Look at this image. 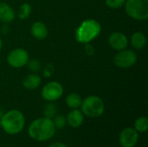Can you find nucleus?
<instances>
[{"label": "nucleus", "instance_id": "nucleus-5", "mask_svg": "<svg viewBox=\"0 0 148 147\" xmlns=\"http://www.w3.org/2000/svg\"><path fill=\"white\" fill-rule=\"evenodd\" d=\"M125 10L127 14L138 21L148 18V0H126Z\"/></svg>", "mask_w": 148, "mask_h": 147}, {"label": "nucleus", "instance_id": "nucleus-25", "mask_svg": "<svg viewBox=\"0 0 148 147\" xmlns=\"http://www.w3.org/2000/svg\"><path fill=\"white\" fill-rule=\"evenodd\" d=\"M10 31V29H9V26L7 23H3V26L1 27V33L3 35H7Z\"/></svg>", "mask_w": 148, "mask_h": 147}, {"label": "nucleus", "instance_id": "nucleus-7", "mask_svg": "<svg viewBox=\"0 0 148 147\" xmlns=\"http://www.w3.org/2000/svg\"><path fill=\"white\" fill-rule=\"evenodd\" d=\"M63 94V88L58 81H52L48 82L42 89L41 95L43 100L53 102L59 100Z\"/></svg>", "mask_w": 148, "mask_h": 147}, {"label": "nucleus", "instance_id": "nucleus-1", "mask_svg": "<svg viewBox=\"0 0 148 147\" xmlns=\"http://www.w3.org/2000/svg\"><path fill=\"white\" fill-rule=\"evenodd\" d=\"M56 126L53 120L48 118H39L31 122L28 129L29 136L36 141L50 139L56 133Z\"/></svg>", "mask_w": 148, "mask_h": 147}, {"label": "nucleus", "instance_id": "nucleus-19", "mask_svg": "<svg viewBox=\"0 0 148 147\" xmlns=\"http://www.w3.org/2000/svg\"><path fill=\"white\" fill-rule=\"evenodd\" d=\"M57 113V107L53 102L48 103L43 109V115L45 118L52 120Z\"/></svg>", "mask_w": 148, "mask_h": 147}, {"label": "nucleus", "instance_id": "nucleus-3", "mask_svg": "<svg viewBox=\"0 0 148 147\" xmlns=\"http://www.w3.org/2000/svg\"><path fill=\"white\" fill-rule=\"evenodd\" d=\"M101 32L100 23L95 19H86L75 30V39L80 43H88L95 40Z\"/></svg>", "mask_w": 148, "mask_h": 147}, {"label": "nucleus", "instance_id": "nucleus-27", "mask_svg": "<svg viewBox=\"0 0 148 147\" xmlns=\"http://www.w3.org/2000/svg\"><path fill=\"white\" fill-rule=\"evenodd\" d=\"M2 47H3V41H2V39H1V37H0V51H1V49H2Z\"/></svg>", "mask_w": 148, "mask_h": 147}, {"label": "nucleus", "instance_id": "nucleus-17", "mask_svg": "<svg viewBox=\"0 0 148 147\" xmlns=\"http://www.w3.org/2000/svg\"><path fill=\"white\" fill-rule=\"evenodd\" d=\"M134 129L138 133H146L148 130V119L146 116L139 117L134 122Z\"/></svg>", "mask_w": 148, "mask_h": 147}, {"label": "nucleus", "instance_id": "nucleus-26", "mask_svg": "<svg viewBox=\"0 0 148 147\" xmlns=\"http://www.w3.org/2000/svg\"><path fill=\"white\" fill-rule=\"evenodd\" d=\"M49 147H67V146L62 142H56V143H53L51 144Z\"/></svg>", "mask_w": 148, "mask_h": 147}, {"label": "nucleus", "instance_id": "nucleus-23", "mask_svg": "<svg viewBox=\"0 0 148 147\" xmlns=\"http://www.w3.org/2000/svg\"><path fill=\"white\" fill-rule=\"evenodd\" d=\"M53 71H54V65L52 63L48 64L43 70V76L46 78H49L53 74Z\"/></svg>", "mask_w": 148, "mask_h": 147}, {"label": "nucleus", "instance_id": "nucleus-28", "mask_svg": "<svg viewBox=\"0 0 148 147\" xmlns=\"http://www.w3.org/2000/svg\"><path fill=\"white\" fill-rule=\"evenodd\" d=\"M0 127H1V124H0Z\"/></svg>", "mask_w": 148, "mask_h": 147}, {"label": "nucleus", "instance_id": "nucleus-2", "mask_svg": "<svg viewBox=\"0 0 148 147\" xmlns=\"http://www.w3.org/2000/svg\"><path fill=\"white\" fill-rule=\"evenodd\" d=\"M1 128L10 134L15 135L21 133L25 126V118L22 112L16 109L4 113L0 118Z\"/></svg>", "mask_w": 148, "mask_h": 147}, {"label": "nucleus", "instance_id": "nucleus-21", "mask_svg": "<svg viewBox=\"0 0 148 147\" xmlns=\"http://www.w3.org/2000/svg\"><path fill=\"white\" fill-rule=\"evenodd\" d=\"M52 120H53V123H54L56 128H58V129H62L67 124L66 118L62 114H58V115L56 114L52 119Z\"/></svg>", "mask_w": 148, "mask_h": 147}, {"label": "nucleus", "instance_id": "nucleus-14", "mask_svg": "<svg viewBox=\"0 0 148 147\" xmlns=\"http://www.w3.org/2000/svg\"><path fill=\"white\" fill-rule=\"evenodd\" d=\"M42 83L41 77L36 73L27 75L23 80V86L28 90L36 89Z\"/></svg>", "mask_w": 148, "mask_h": 147}, {"label": "nucleus", "instance_id": "nucleus-22", "mask_svg": "<svg viewBox=\"0 0 148 147\" xmlns=\"http://www.w3.org/2000/svg\"><path fill=\"white\" fill-rule=\"evenodd\" d=\"M126 3V0H105L106 5L110 9H119L122 7Z\"/></svg>", "mask_w": 148, "mask_h": 147}, {"label": "nucleus", "instance_id": "nucleus-13", "mask_svg": "<svg viewBox=\"0 0 148 147\" xmlns=\"http://www.w3.org/2000/svg\"><path fill=\"white\" fill-rule=\"evenodd\" d=\"M30 33L32 36L37 40H43L49 35V29L47 26L40 21L35 22L30 28Z\"/></svg>", "mask_w": 148, "mask_h": 147}, {"label": "nucleus", "instance_id": "nucleus-12", "mask_svg": "<svg viewBox=\"0 0 148 147\" xmlns=\"http://www.w3.org/2000/svg\"><path fill=\"white\" fill-rule=\"evenodd\" d=\"M16 13L12 7L6 3H0V22L3 23H10L15 20Z\"/></svg>", "mask_w": 148, "mask_h": 147}, {"label": "nucleus", "instance_id": "nucleus-24", "mask_svg": "<svg viewBox=\"0 0 148 147\" xmlns=\"http://www.w3.org/2000/svg\"><path fill=\"white\" fill-rule=\"evenodd\" d=\"M84 50H85V53L91 56L95 54V48L92 44H90V42L88 43H85V46H84Z\"/></svg>", "mask_w": 148, "mask_h": 147}, {"label": "nucleus", "instance_id": "nucleus-9", "mask_svg": "<svg viewBox=\"0 0 148 147\" xmlns=\"http://www.w3.org/2000/svg\"><path fill=\"white\" fill-rule=\"evenodd\" d=\"M139 141V133L133 127L124 128L119 136L121 147H134Z\"/></svg>", "mask_w": 148, "mask_h": 147}, {"label": "nucleus", "instance_id": "nucleus-8", "mask_svg": "<svg viewBox=\"0 0 148 147\" xmlns=\"http://www.w3.org/2000/svg\"><path fill=\"white\" fill-rule=\"evenodd\" d=\"M29 60V53L22 48H16L12 49L7 55L8 64L14 68H20L26 66Z\"/></svg>", "mask_w": 148, "mask_h": 147}, {"label": "nucleus", "instance_id": "nucleus-4", "mask_svg": "<svg viewBox=\"0 0 148 147\" xmlns=\"http://www.w3.org/2000/svg\"><path fill=\"white\" fill-rule=\"evenodd\" d=\"M81 111L84 115L89 118H98L105 111V104L101 98L96 95H90L82 100Z\"/></svg>", "mask_w": 148, "mask_h": 147}, {"label": "nucleus", "instance_id": "nucleus-18", "mask_svg": "<svg viewBox=\"0 0 148 147\" xmlns=\"http://www.w3.org/2000/svg\"><path fill=\"white\" fill-rule=\"evenodd\" d=\"M31 5L28 3H22L18 9V11H17V16L19 19H22V20H24V19H27L30 13H31Z\"/></svg>", "mask_w": 148, "mask_h": 147}, {"label": "nucleus", "instance_id": "nucleus-11", "mask_svg": "<svg viewBox=\"0 0 148 147\" xmlns=\"http://www.w3.org/2000/svg\"><path fill=\"white\" fill-rule=\"evenodd\" d=\"M84 114L78 108L71 109V111L68 113L66 117V121L69 125V126L73 128L80 127L84 122Z\"/></svg>", "mask_w": 148, "mask_h": 147}, {"label": "nucleus", "instance_id": "nucleus-6", "mask_svg": "<svg viewBox=\"0 0 148 147\" xmlns=\"http://www.w3.org/2000/svg\"><path fill=\"white\" fill-rule=\"evenodd\" d=\"M137 54L131 49H122L114 56V64L121 68H127L134 66L137 62Z\"/></svg>", "mask_w": 148, "mask_h": 147}, {"label": "nucleus", "instance_id": "nucleus-16", "mask_svg": "<svg viewBox=\"0 0 148 147\" xmlns=\"http://www.w3.org/2000/svg\"><path fill=\"white\" fill-rule=\"evenodd\" d=\"M65 102H66V105L69 108L76 109V108H79L81 107L82 102V96L80 94H78L76 93H71L66 97Z\"/></svg>", "mask_w": 148, "mask_h": 147}, {"label": "nucleus", "instance_id": "nucleus-10", "mask_svg": "<svg viewBox=\"0 0 148 147\" xmlns=\"http://www.w3.org/2000/svg\"><path fill=\"white\" fill-rule=\"evenodd\" d=\"M108 42L109 46L116 51L125 49L128 46V39L127 36L121 32L111 33L108 36Z\"/></svg>", "mask_w": 148, "mask_h": 147}, {"label": "nucleus", "instance_id": "nucleus-15", "mask_svg": "<svg viewBox=\"0 0 148 147\" xmlns=\"http://www.w3.org/2000/svg\"><path fill=\"white\" fill-rule=\"evenodd\" d=\"M131 44L134 49L137 50H141L147 44V37L142 32H135L131 36Z\"/></svg>", "mask_w": 148, "mask_h": 147}, {"label": "nucleus", "instance_id": "nucleus-20", "mask_svg": "<svg viewBox=\"0 0 148 147\" xmlns=\"http://www.w3.org/2000/svg\"><path fill=\"white\" fill-rule=\"evenodd\" d=\"M26 66L28 67V68H29L32 73H37V72L40 71L41 68H42L41 62H40L38 60H36V59L29 60V62H27Z\"/></svg>", "mask_w": 148, "mask_h": 147}]
</instances>
